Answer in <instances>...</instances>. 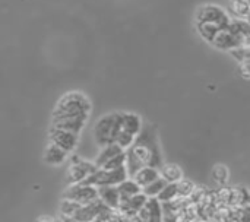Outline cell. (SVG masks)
<instances>
[{
	"label": "cell",
	"instance_id": "cell-1",
	"mask_svg": "<svg viewBox=\"0 0 250 222\" xmlns=\"http://www.w3.org/2000/svg\"><path fill=\"white\" fill-rule=\"evenodd\" d=\"M126 152L132 155L142 167L149 165V167L160 168L164 164L157 130L149 123L142 124V129L136 135L135 142L132 143L130 148L126 149Z\"/></svg>",
	"mask_w": 250,
	"mask_h": 222
},
{
	"label": "cell",
	"instance_id": "cell-2",
	"mask_svg": "<svg viewBox=\"0 0 250 222\" xmlns=\"http://www.w3.org/2000/svg\"><path fill=\"white\" fill-rule=\"evenodd\" d=\"M91 101L82 92L72 91L64 94L56 104L53 111V120L62 119H83L88 120L91 114Z\"/></svg>",
	"mask_w": 250,
	"mask_h": 222
},
{
	"label": "cell",
	"instance_id": "cell-3",
	"mask_svg": "<svg viewBox=\"0 0 250 222\" xmlns=\"http://www.w3.org/2000/svg\"><path fill=\"white\" fill-rule=\"evenodd\" d=\"M122 130V113H110L103 116L94 126V141L100 148L114 143Z\"/></svg>",
	"mask_w": 250,
	"mask_h": 222
},
{
	"label": "cell",
	"instance_id": "cell-4",
	"mask_svg": "<svg viewBox=\"0 0 250 222\" xmlns=\"http://www.w3.org/2000/svg\"><path fill=\"white\" fill-rule=\"evenodd\" d=\"M129 179L126 165H122L114 170H104V168H97L92 174H89L83 182V184H91L95 187L100 186H117L123 180Z\"/></svg>",
	"mask_w": 250,
	"mask_h": 222
},
{
	"label": "cell",
	"instance_id": "cell-5",
	"mask_svg": "<svg viewBox=\"0 0 250 222\" xmlns=\"http://www.w3.org/2000/svg\"><path fill=\"white\" fill-rule=\"evenodd\" d=\"M231 19L233 18L224 9H221L220 6H215V4H205V6L199 7L198 13H196V22H211L221 28L229 26Z\"/></svg>",
	"mask_w": 250,
	"mask_h": 222
},
{
	"label": "cell",
	"instance_id": "cell-6",
	"mask_svg": "<svg viewBox=\"0 0 250 222\" xmlns=\"http://www.w3.org/2000/svg\"><path fill=\"white\" fill-rule=\"evenodd\" d=\"M66 199L75 201L81 205H86L89 202H92L94 199L98 198V187L91 186V184H83V183H76L72 184L66 193H64Z\"/></svg>",
	"mask_w": 250,
	"mask_h": 222
},
{
	"label": "cell",
	"instance_id": "cell-7",
	"mask_svg": "<svg viewBox=\"0 0 250 222\" xmlns=\"http://www.w3.org/2000/svg\"><path fill=\"white\" fill-rule=\"evenodd\" d=\"M48 138H50L51 143L60 146L66 152H72L76 148L78 142H79V135L78 133H73V132H69V130H64V129H59V127H54V126H51Z\"/></svg>",
	"mask_w": 250,
	"mask_h": 222
},
{
	"label": "cell",
	"instance_id": "cell-8",
	"mask_svg": "<svg viewBox=\"0 0 250 222\" xmlns=\"http://www.w3.org/2000/svg\"><path fill=\"white\" fill-rule=\"evenodd\" d=\"M146 199L148 198L142 192L138 193V195H133L129 199L120 202L119 211L126 218V221H138V214L142 209V206L145 205Z\"/></svg>",
	"mask_w": 250,
	"mask_h": 222
},
{
	"label": "cell",
	"instance_id": "cell-9",
	"mask_svg": "<svg viewBox=\"0 0 250 222\" xmlns=\"http://www.w3.org/2000/svg\"><path fill=\"white\" fill-rule=\"evenodd\" d=\"M110 206H107L100 198L94 199L92 202L86 203V205H81V208L76 211V214L73 215V221H95L97 217L104 212L105 209H108Z\"/></svg>",
	"mask_w": 250,
	"mask_h": 222
},
{
	"label": "cell",
	"instance_id": "cell-10",
	"mask_svg": "<svg viewBox=\"0 0 250 222\" xmlns=\"http://www.w3.org/2000/svg\"><path fill=\"white\" fill-rule=\"evenodd\" d=\"M138 221L142 222H161L163 221V203L158 198H148L145 205L138 214Z\"/></svg>",
	"mask_w": 250,
	"mask_h": 222
},
{
	"label": "cell",
	"instance_id": "cell-11",
	"mask_svg": "<svg viewBox=\"0 0 250 222\" xmlns=\"http://www.w3.org/2000/svg\"><path fill=\"white\" fill-rule=\"evenodd\" d=\"M98 167L94 162H88V161H79L70 165L69 171H67V182L70 184H76L83 182L89 174H92Z\"/></svg>",
	"mask_w": 250,
	"mask_h": 222
},
{
	"label": "cell",
	"instance_id": "cell-12",
	"mask_svg": "<svg viewBox=\"0 0 250 222\" xmlns=\"http://www.w3.org/2000/svg\"><path fill=\"white\" fill-rule=\"evenodd\" d=\"M98 198L110 208L119 209L120 205V195L117 186H100L98 187Z\"/></svg>",
	"mask_w": 250,
	"mask_h": 222
},
{
	"label": "cell",
	"instance_id": "cell-13",
	"mask_svg": "<svg viewBox=\"0 0 250 222\" xmlns=\"http://www.w3.org/2000/svg\"><path fill=\"white\" fill-rule=\"evenodd\" d=\"M67 154L64 149H62L60 146L54 145V143H50L44 152V161L50 165H60L66 161L67 158Z\"/></svg>",
	"mask_w": 250,
	"mask_h": 222
},
{
	"label": "cell",
	"instance_id": "cell-14",
	"mask_svg": "<svg viewBox=\"0 0 250 222\" xmlns=\"http://www.w3.org/2000/svg\"><path fill=\"white\" fill-rule=\"evenodd\" d=\"M142 119L133 113H122V129L136 136L142 129Z\"/></svg>",
	"mask_w": 250,
	"mask_h": 222
},
{
	"label": "cell",
	"instance_id": "cell-15",
	"mask_svg": "<svg viewBox=\"0 0 250 222\" xmlns=\"http://www.w3.org/2000/svg\"><path fill=\"white\" fill-rule=\"evenodd\" d=\"M158 177H160V170H158V168L145 165V167H142L132 179H133L141 187H145L146 184H149L151 182H154V180L158 179Z\"/></svg>",
	"mask_w": 250,
	"mask_h": 222
},
{
	"label": "cell",
	"instance_id": "cell-16",
	"mask_svg": "<svg viewBox=\"0 0 250 222\" xmlns=\"http://www.w3.org/2000/svg\"><path fill=\"white\" fill-rule=\"evenodd\" d=\"M117 190H119V195H120V202L122 201H126V199H129L130 196H133V195H138V193H141L142 192V187L133 180V179H126V180H123L122 183H119L117 184Z\"/></svg>",
	"mask_w": 250,
	"mask_h": 222
},
{
	"label": "cell",
	"instance_id": "cell-17",
	"mask_svg": "<svg viewBox=\"0 0 250 222\" xmlns=\"http://www.w3.org/2000/svg\"><path fill=\"white\" fill-rule=\"evenodd\" d=\"M123 151H125V149H123L120 145H117L116 142H114V143H108V145H105V146L101 148V151H100L98 157L95 158L94 164L100 168V167L104 165V162H107L110 158H113L114 155H117V154H120V152H123Z\"/></svg>",
	"mask_w": 250,
	"mask_h": 222
},
{
	"label": "cell",
	"instance_id": "cell-18",
	"mask_svg": "<svg viewBox=\"0 0 250 222\" xmlns=\"http://www.w3.org/2000/svg\"><path fill=\"white\" fill-rule=\"evenodd\" d=\"M86 120L83 119H62V120H53V126L59 129H64L73 133H81L82 129L85 127Z\"/></svg>",
	"mask_w": 250,
	"mask_h": 222
},
{
	"label": "cell",
	"instance_id": "cell-19",
	"mask_svg": "<svg viewBox=\"0 0 250 222\" xmlns=\"http://www.w3.org/2000/svg\"><path fill=\"white\" fill-rule=\"evenodd\" d=\"M160 176L168 183H177L183 179V171L177 164H163L160 168Z\"/></svg>",
	"mask_w": 250,
	"mask_h": 222
},
{
	"label": "cell",
	"instance_id": "cell-20",
	"mask_svg": "<svg viewBox=\"0 0 250 222\" xmlns=\"http://www.w3.org/2000/svg\"><path fill=\"white\" fill-rule=\"evenodd\" d=\"M196 26H198V32L199 35L208 41V42H212L214 37L217 35V32L221 29V26L215 25V23H211V22H196Z\"/></svg>",
	"mask_w": 250,
	"mask_h": 222
},
{
	"label": "cell",
	"instance_id": "cell-21",
	"mask_svg": "<svg viewBox=\"0 0 250 222\" xmlns=\"http://www.w3.org/2000/svg\"><path fill=\"white\" fill-rule=\"evenodd\" d=\"M168 182L164 179V177H158V179H155L154 182H151L149 184H146L145 187H142V193L146 196V198H157L158 196V193L166 187V184H167Z\"/></svg>",
	"mask_w": 250,
	"mask_h": 222
},
{
	"label": "cell",
	"instance_id": "cell-22",
	"mask_svg": "<svg viewBox=\"0 0 250 222\" xmlns=\"http://www.w3.org/2000/svg\"><path fill=\"white\" fill-rule=\"evenodd\" d=\"M81 208V203L75 202V201H70V199H66L62 202L60 205V215L63 217V220L66 221H73V215L76 214V211Z\"/></svg>",
	"mask_w": 250,
	"mask_h": 222
},
{
	"label": "cell",
	"instance_id": "cell-23",
	"mask_svg": "<svg viewBox=\"0 0 250 222\" xmlns=\"http://www.w3.org/2000/svg\"><path fill=\"white\" fill-rule=\"evenodd\" d=\"M211 176H212V180L220 186H226L229 179H230V173H229V168L226 165H215L212 168Z\"/></svg>",
	"mask_w": 250,
	"mask_h": 222
},
{
	"label": "cell",
	"instance_id": "cell-24",
	"mask_svg": "<svg viewBox=\"0 0 250 222\" xmlns=\"http://www.w3.org/2000/svg\"><path fill=\"white\" fill-rule=\"evenodd\" d=\"M158 201L163 202H170L177 198V183H167L166 187L158 193Z\"/></svg>",
	"mask_w": 250,
	"mask_h": 222
},
{
	"label": "cell",
	"instance_id": "cell-25",
	"mask_svg": "<svg viewBox=\"0 0 250 222\" xmlns=\"http://www.w3.org/2000/svg\"><path fill=\"white\" fill-rule=\"evenodd\" d=\"M122 165H126V151H123V152L114 155V157L110 158L107 162H104V165L100 167V168H104V170H114V168H119V167H122Z\"/></svg>",
	"mask_w": 250,
	"mask_h": 222
},
{
	"label": "cell",
	"instance_id": "cell-26",
	"mask_svg": "<svg viewBox=\"0 0 250 222\" xmlns=\"http://www.w3.org/2000/svg\"><path fill=\"white\" fill-rule=\"evenodd\" d=\"M195 184L190 180H180L177 182V196L179 198H190V195L195 190Z\"/></svg>",
	"mask_w": 250,
	"mask_h": 222
},
{
	"label": "cell",
	"instance_id": "cell-27",
	"mask_svg": "<svg viewBox=\"0 0 250 222\" xmlns=\"http://www.w3.org/2000/svg\"><path fill=\"white\" fill-rule=\"evenodd\" d=\"M231 7H233V12L239 16V18H245L249 15L250 6L248 3V0H231Z\"/></svg>",
	"mask_w": 250,
	"mask_h": 222
},
{
	"label": "cell",
	"instance_id": "cell-28",
	"mask_svg": "<svg viewBox=\"0 0 250 222\" xmlns=\"http://www.w3.org/2000/svg\"><path fill=\"white\" fill-rule=\"evenodd\" d=\"M135 138L136 136H133L132 133H129V132H126V130H120V133L117 135V139H116V143L117 145H120L125 151L127 149V148H130L132 146V143L135 142Z\"/></svg>",
	"mask_w": 250,
	"mask_h": 222
},
{
	"label": "cell",
	"instance_id": "cell-29",
	"mask_svg": "<svg viewBox=\"0 0 250 222\" xmlns=\"http://www.w3.org/2000/svg\"><path fill=\"white\" fill-rule=\"evenodd\" d=\"M239 63H240V67H239L240 76L245 78V79H250V57L242 59Z\"/></svg>",
	"mask_w": 250,
	"mask_h": 222
},
{
	"label": "cell",
	"instance_id": "cell-30",
	"mask_svg": "<svg viewBox=\"0 0 250 222\" xmlns=\"http://www.w3.org/2000/svg\"><path fill=\"white\" fill-rule=\"evenodd\" d=\"M242 221H250V203L242 206Z\"/></svg>",
	"mask_w": 250,
	"mask_h": 222
}]
</instances>
